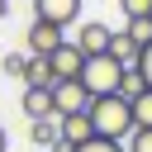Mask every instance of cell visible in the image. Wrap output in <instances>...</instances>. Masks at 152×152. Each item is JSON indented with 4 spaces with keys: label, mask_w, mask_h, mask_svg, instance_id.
<instances>
[{
    "label": "cell",
    "mask_w": 152,
    "mask_h": 152,
    "mask_svg": "<svg viewBox=\"0 0 152 152\" xmlns=\"http://www.w3.org/2000/svg\"><path fill=\"white\" fill-rule=\"evenodd\" d=\"M5 14H10V0H0V19H5Z\"/></svg>",
    "instance_id": "44dd1931"
},
{
    "label": "cell",
    "mask_w": 152,
    "mask_h": 152,
    "mask_svg": "<svg viewBox=\"0 0 152 152\" xmlns=\"http://www.w3.org/2000/svg\"><path fill=\"white\" fill-rule=\"evenodd\" d=\"M90 109V90L81 86V76L71 81H52V114L66 119V114H86Z\"/></svg>",
    "instance_id": "3957f363"
},
{
    "label": "cell",
    "mask_w": 152,
    "mask_h": 152,
    "mask_svg": "<svg viewBox=\"0 0 152 152\" xmlns=\"http://www.w3.org/2000/svg\"><path fill=\"white\" fill-rule=\"evenodd\" d=\"M19 109H24V119H48L52 114V86H24Z\"/></svg>",
    "instance_id": "9c48e42d"
},
{
    "label": "cell",
    "mask_w": 152,
    "mask_h": 152,
    "mask_svg": "<svg viewBox=\"0 0 152 152\" xmlns=\"http://www.w3.org/2000/svg\"><path fill=\"white\" fill-rule=\"evenodd\" d=\"M24 62H28V52H10V57H5V71H10V76H24Z\"/></svg>",
    "instance_id": "d6986e66"
},
{
    "label": "cell",
    "mask_w": 152,
    "mask_h": 152,
    "mask_svg": "<svg viewBox=\"0 0 152 152\" xmlns=\"http://www.w3.org/2000/svg\"><path fill=\"white\" fill-rule=\"evenodd\" d=\"M109 52H114L124 66H138V52H142V48H138L128 33H114V38H109Z\"/></svg>",
    "instance_id": "7c38bea8"
},
{
    "label": "cell",
    "mask_w": 152,
    "mask_h": 152,
    "mask_svg": "<svg viewBox=\"0 0 152 152\" xmlns=\"http://www.w3.org/2000/svg\"><path fill=\"white\" fill-rule=\"evenodd\" d=\"M128 76V66L114 57V52H100V57H86L81 66V86L90 95H119V81Z\"/></svg>",
    "instance_id": "7a4b0ae2"
},
{
    "label": "cell",
    "mask_w": 152,
    "mask_h": 152,
    "mask_svg": "<svg viewBox=\"0 0 152 152\" xmlns=\"http://www.w3.org/2000/svg\"><path fill=\"white\" fill-rule=\"evenodd\" d=\"M19 81H24V86H52L57 76H52V62H48V57H28Z\"/></svg>",
    "instance_id": "8fae6325"
},
{
    "label": "cell",
    "mask_w": 152,
    "mask_h": 152,
    "mask_svg": "<svg viewBox=\"0 0 152 152\" xmlns=\"http://www.w3.org/2000/svg\"><path fill=\"white\" fill-rule=\"evenodd\" d=\"M109 38H114V28H109V24H100V19H86V24H81V33H76L71 43H76L86 57H100V52H109Z\"/></svg>",
    "instance_id": "8992f818"
},
{
    "label": "cell",
    "mask_w": 152,
    "mask_h": 152,
    "mask_svg": "<svg viewBox=\"0 0 152 152\" xmlns=\"http://www.w3.org/2000/svg\"><path fill=\"white\" fill-rule=\"evenodd\" d=\"M57 133H62V147L71 152L86 138H95V124H90V114H66V119H57Z\"/></svg>",
    "instance_id": "ba28073f"
},
{
    "label": "cell",
    "mask_w": 152,
    "mask_h": 152,
    "mask_svg": "<svg viewBox=\"0 0 152 152\" xmlns=\"http://www.w3.org/2000/svg\"><path fill=\"white\" fill-rule=\"evenodd\" d=\"M5 147H10V133H5V128H0V152H5Z\"/></svg>",
    "instance_id": "ffe728a7"
},
{
    "label": "cell",
    "mask_w": 152,
    "mask_h": 152,
    "mask_svg": "<svg viewBox=\"0 0 152 152\" xmlns=\"http://www.w3.org/2000/svg\"><path fill=\"white\" fill-rule=\"evenodd\" d=\"M33 19H48V24L66 28V24L81 19V0H33Z\"/></svg>",
    "instance_id": "52a82bcc"
},
{
    "label": "cell",
    "mask_w": 152,
    "mask_h": 152,
    "mask_svg": "<svg viewBox=\"0 0 152 152\" xmlns=\"http://www.w3.org/2000/svg\"><path fill=\"white\" fill-rule=\"evenodd\" d=\"M124 19H138V14H152V0H119Z\"/></svg>",
    "instance_id": "ac0fdd59"
},
{
    "label": "cell",
    "mask_w": 152,
    "mask_h": 152,
    "mask_svg": "<svg viewBox=\"0 0 152 152\" xmlns=\"http://www.w3.org/2000/svg\"><path fill=\"white\" fill-rule=\"evenodd\" d=\"M28 138H33V147H57L62 142V133H57V114H48V119H28Z\"/></svg>",
    "instance_id": "30bf717a"
},
{
    "label": "cell",
    "mask_w": 152,
    "mask_h": 152,
    "mask_svg": "<svg viewBox=\"0 0 152 152\" xmlns=\"http://www.w3.org/2000/svg\"><path fill=\"white\" fill-rule=\"evenodd\" d=\"M62 38H66V28H57V24H48V19H33L28 33H24V48H28V57H48Z\"/></svg>",
    "instance_id": "277c9868"
},
{
    "label": "cell",
    "mask_w": 152,
    "mask_h": 152,
    "mask_svg": "<svg viewBox=\"0 0 152 152\" xmlns=\"http://www.w3.org/2000/svg\"><path fill=\"white\" fill-rule=\"evenodd\" d=\"M133 71H138V76H142V86L152 90V43H147V48L138 52V66H133Z\"/></svg>",
    "instance_id": "e0dca14e"
},
{
    "label": "cell",
    "mask_w": 152,
    "mask_h": 152,
    "mask_svg": "<svg viewBox=\"0 0 152 152\" xmlns=\"http://www.w3.org/2000/svg\"><path fill=\"white\" fill-rule=\"evenodd\" d=\"M128 104H133V124L138 128H152V90H138Z\"/></svg>",
    "instance_id": "4fadbf2b"
},
{
    "label": "cell",
    "mask_w": 152,
    "mask_h": 152,
    "mask_svg": "<svg viewBox=\"0 0 152 152\" xmlns=\"http://www.w3.org/2000/svg\"><path fill=\"white\" fill-rule=\"evenodd\" d=\"M48 152H66V147H62V142H57V147H48Z\"/></svg>",
    "instance_id": "7402d4cb"
},
{
    "label": "cell",
    "mask_w": 152,
    "mask_h": 152,
    "mask_svg": "<svg viewBox=\"0 0 152 152\" xmlns=\"http://www.w3.org/2000/svg\"><path fill=\"white\" fill-rule=\"evenodd\" d=\"M90 124H95V138H114V142H124L138 124H133V104L124 100V95H90Z\"/></svg>",
    "instance_id": "6da1fadb"
},
{
    "label": "cell",
    "mask_w": 152,
    "mask_h": 152,
    "mask_svg": "<svg viewBox=\"0 0 152 152\" xmlns=\"http://www.w3.org/2000/svg\"><path fill=\"white\" fill-rule=\"evenodd\" d=\"M71 152H128L124 142H114V138H86L81 147H71Z\"/></svg>",
    "instance_id": "9a60e30c"
},
{
    "label": "cell",
    "mask_w": 152,
    "mask_h": 152,
    "mask_svg": "<svg viewBox=\"0 0 152 152\" xmlns=\"http://www.w3.org/2000/svg\"><path fill=\"white\" fill-rule=\"evenodd\" d=\"M124 147H128V152H152V128H133V133L124 138Z\"/></svg>",
    "instance_id": "2e32d148"
},
{
    "label": "cell",
    "mask_w": 152,
    "mask_h": 152,
    "mask_svg": "<svg viewBox=\"0 0 152 152\" xmlns=\"http://www.w3.org/2000/svg\"><path fill=\"white\" fill-rule=\"evenodd\" d=\"M124 33H128L138 48H147V43H152V14H138V19H128V28H124Z\"/></svg>",
    "instance_id": "5bb4252c"
},
{
    "label": "cell",
    "mask_w": 152,
    "mask_h": 152,
    "mask_svg": "<svg viewBox=\"0 0 152 152\" xmlns=\"http://www.w3.org/2000/svg\"><path fill=\"white\" fill-rule=\"evenodd\" d=\"M48 62H52V76H57V81H71V76H81V66H86V52H81L71 38H62V43L48 52Z\"/></svg>",
    "instance_id": "5b68a950"
}]
</instances>
